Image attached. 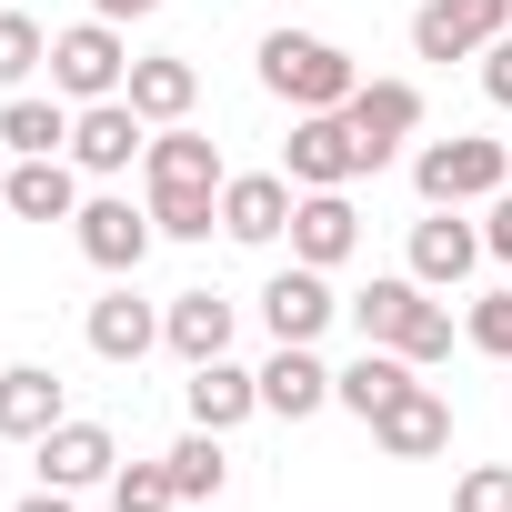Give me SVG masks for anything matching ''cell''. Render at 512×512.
Returning a JSON list of instances; mask_svg holds the SVG:
<instances>
[{
  "label": "cell",
  "mask_w": 512,
  "mask_h": 512,
  "mask_svg": "<svg viewBox=\"0 0 512 512\" xmlns=\"http://www.w3.org/2000/svg\"><path fill=\"white\" fill-rule=\"evenodd\" d=\"M221 151L191 131V121H171V131H151V151H141V201H151V221H161V241H211L221 231Z\"/></svg>",
  "instance_id": "cell-1"
},
{
  "label": "cell",
  "mask_w": 512,
  "mask_h": 512,
  "mask_svg": "<svg viewBox=\"0 0 512 512\" xmlns=\"http://www.w3.org/2000/svg\"><path fill=\"white\" fill-rule=\"evenodd\" d=\"M262 91L292 101V111H342L362 91V61L342 41H322V31H272L262 41Z\"/></svg>",
  "instance_id": "cell-2"
},
{
  "label": "cell",
  "mask_w": 512,
  "mask_h": 512,
  "mask_svg": "<svg viewBox=\"0 0 512 512\" xmlns=\"http://www.w3.org/2000/svg\"><path fill=\"white\" fill-rule=\"evenodd\" d=\"M412 191H422V211H462V201H492V191H512V151H502V141H482V131L422 141V151H412Z\"/></svg>",
  "instance_id": "cell-3"
},
{
  "label": "cell",
  "mask_w": 512,
  "mask_h": 512,
  "mask_svg": "<svg viewBox=\"0 0 512 512\" xmlns=\"http://www.w3.org/2000/svg\"><path fill=\"white\" fill-rule=\"evenodd\" d=\"M71 241H81V262H91V272L131 282V272L151 262V241H161V221H151V201H131V191H91V201L71 211Z\"/></svg>",
  "instance_id": "cell-4"
},
{
  "label": "cell",
  "mask_w": 512,
  "mask_h": 512,
  "mask_svg": "<svg viewBox=\"0 0 512 512\" xmlns=\"http://www.w3.org/2000/svg\"><path fill=\"white\" fill-rule=\"evenodd\" d=\"M121 81H131V51H121V21H71V31H51V91L81 111V101H121Z\"/></svg>",
  "instance_id": "cell-5"
},
{
  "label": "cell",
  "mask_w": 512,
  "mask_h": 512,
  "mask_svg": "<svg viewBox=\"0 0 512 512\" xmlns=\"http://www.w3.org/2000/svg\"><path fill=\"white\" fill-rule=\"evenodd\" d=\"M372 161H362V141H352V121L342 111H292V141H282V181L292 191H352Z\"/></svg>",
  "instance_id": "cell-6"
},
{
  "label": "cell",
  "mask_w": 512,
  "mask_h": 512,
  "mask_svg": "<svg viewBox=\"0 0 512 512\" xmlns=\"http://www.w3.org/2000/svg\"><path fill=\"white\" fill-rule=\"evenodd\" d=\"M512 31V0H422L412 11V61H482Z\"/></svg>",
  "instance_id": "cell-7"
},
{
  "label": "cell",
  "mask_w": 512,
  "mask_h": 512,
  "mask_svg": "<svg viewBox=\"0 0 512 512\" xmlns=\"http://www.w3.org/2000/svg\"><path fill=\"white\" fill-rule=\"evenodd\" d=\"M141 151H151V121L131 111V91H121V101H81V111H71V161H81V181H121Z\"/></svg>",
  "instance_id": "cell-8"
},
{
  "label": "cell",
  "mask_w": 512,
  "mask_h": 512,
  "mask_svg": "<svg viewBox=\"0 0 512 512\" xmlns=\"http://www.w3.org/2000/svg\"><path fill=\"white\" fill-rule=\"evenodd\" d=\"M31 452H41V482H51V492H111V472H121L111 422H81V412H61Z\"/></svg>",
  "instance_id": "cell-9"
},
{
  "label": "cell",
  "mask_w": 512,
  "mask_h": 512,
  "mask_svg": "<svg viewBox=\"0 0 512 512\" xmlns=\"http://www.w3.org/2000/svg\"><path fill=\"white\" fill-rule=\"evenodd\" d=\"M262 322H272V342H322V332L342 322V292H332V272H312V262L272 272V282H262Z\"/></svg>",
  "instance_id": "cell-10"
},
{
  "label": "cell",
  "mask_w": 512,
  "mask_h": 512,
  "mask_svg": "<svg viewBox=\"0 0 512 512\" xmlns=\"http://www.w3.org/2000/svg\"><path fill=\"white\" fill-rule=\"evenodd\" d=\"M342 121H352L362 161L382 171V161H392V151H402V141L422 131V91H412V81H362V91L342 101Z\"/></svg>",
  "instance_id": "cell-11"
},
{
  "label": "cell",
  "mask_w": 512,
  "mask_h": 512,
  "mask_svg": "<svg viewBox=\"0 0 512 512\" xmlns=\"http://www.w3.org/2000/svg\"><path fill=\"white\" fill-rule=\"evenodd\" d=\"M352 251H362V211H352V191H302V201H292V262L342 272Z\"/></svg>",
  "instance_id": "cell-12"
},
{
  "label": "cell",
  "mask_w": 512,
  "mask_h": 512,
  "mask_svg": "<svg viewBox=\"0 0 512 512\" xmlns=\"http://www.w3.org/2000/svg\"><path fill=\"white\" fill-rule=\"evenodd\" d=\"M472 262H492V251H482V231H472L462 211L412 221V282H422V292H462V282H472Z\"/></svg>",
  "instance_id": "cell-13"
},
{
  "label": "cell",
  "mask_w": 512,
  "mask_h": 512,
  "mask_svg": "<svg viewBox=\"0 0 512 512\" xmlns=\"http://www.w3.org/2000/svg\"><path fill=\"white\" fill-rule=\"evenodd\" d=\"M372 442H382L392 462H432V452H452V402H442L432 382H412L392 412H372Z\"/></svg>",
  "instance_id": "cell-14"
},
{
  "label": "cell",
  "mask_w": 512,
  "mask_h": 512,
  "mask_svg": "<svg viewBox=\"0 0 512 512\" xmlns=\"http://www.w3.org/2000/svg\"><path fill=\"white\" fill-rule=\"evenodd\" d=\"M292 201H302V191H292L282 171H231V181H221V231H231V241H282V231H292Z\"/></svg>",
  "instance_id": "cell-15"
},
{
  "label": "cell",
  "mask_w": 512,
  "mask_h": 512,
  "mask_svg": "<svg viewBox=\"0 0 512 512\" xmlns=\"http://www.w3.org/2000/svg\"><path fill=\"white\" fill-rule=\"evenodd\" d=\"M322 402H332V362H322L312 342H272V362H262V412L312 422Z\"/></svg>",
  "instance_id": "cell-16"
},
{
  "label": "cell",
  "mask_w": 512,
  "mask_h": 512,
  "mask_svg": "<svg viewBox=\"0 0 512 512\" xmlns=\"http://www.w3.org/2000/svg\"><path fill=\"white\" fill-rule=\"evenodd\" d=\"M181 402H191L201 432H241L251 412H262V372H241L231 352H221V362H191V392H181Z\"/></svg>",
  "instance_id": "cell-17"
},
{
  "label": "cell",
  "mask_w": 512,
  "mask_h": 512,
  "mask_svg": "<svg viewBox=\"0 0 512 512\" xmlns=\"http://www.w3.org/2000/svg\"><path fill=\"white\" fill-rule=\"evenodd\" d=\"M0 201H11L21 221H71V211H81V161H71V151L11 161V181H0Z\"/></svg>",
  "instance_id": "cell-18"
},
{
  "label": "cell",
  "mask_w": 512,
  "mask_h": 512,
  "mask_svg": "<svg viewBox=\"0 0 512 512\" xmlns=\"http://www.w3.org/2000/svg\"><path fill=\"white\" fill-rule=\"evenodd\" d=\"M61 412L71 402H61V372L51 362H11V372H0V442H41Z\"/></svg>",
  "instance_id": "cell-19"
},
{
  "label": "cell",
  "mask_w": 512,
  "mask_h": 512,
  "mask_svg": "<svg viewBox=\"0 0 512 512\" xmlns=\"http://www.w3.org/2000/svg\"><path fill=\"white\" fill-rule=\"evenodd\" d=\"M131 111L151 121V131H171V121H191V101H201V71L181 61V51H151V61H131Z\"/></svg>",
  "instance_id": "cell-20"
},
{
  "label": "cell",
  "mask_w": 512,
  "mask_h": 512,
  "mask_svg": "<svg viewBox=\"0 0 512 512\" xmlns=\"http://www.w3.org/2000/svg\"><path fill=\"white\" fill-rule=\"evenodd\" d=\"M81 332H91V352H101V362H141V352L161 342V312H151L131 282H111V292L91 302V322H81Z\"/></svg>",
  "instance_id": "cell-21"
},
{
  "label": "cell",
  "mask_w": 512,
  "mask_h": 512,
  "mask_svg": "<svg viewBox=\"0 0 512 512\" xmlns=\"http://www.w3.org/2000/svg\"><path fill=\"white\" fill-rule=\"evenodd\" d=\"M231 322H241V312H231L221 292H171V302H161V342H171L181 362H221V352H231Z\"/></svg>",
  "instance_id": "cell-22"
},
{
  "label": "cell",
  "mask_w": 512,
  "mask_h": 512,
  "mask_svg": "<svg viewBox=\"0 0 512 512\" xmlns=\"http://www.w3.org/2000/svg\"><path fill=\"white\" fill-rule=\"evenodd\" d=\"M412 382H422V372H412V362H402L392 342H362V362H342V372H332V402L372 422V412H392V402H402Z\"/></svg>",
  "instance_id": "cell-23"
},
{
  "label": "cell",
  "mask_w": 512,
  "mask_h": 512,
  "mask_svg": "<svg viewBox=\"0 0 512 512\" xmlns=\"http://www.w3.org/2000/svg\"><path fill=\"white\" fill-rule=\"evenodd\" d=\"M0 151H11V161L71 151V111H61V91H51V101H41V91H11V101H0Z\"/></svg>",
  "instance_id": "cell-24"
},
{
  "label": "cell",
  "mask_w": 512,
  "mask_h": 512,
  "mask_svg": "<svg viewBox=\"0 0 512 512\" xmlns=\"http://www.w3.org/2000/svg\"><path fill=\"white\" fill-rule=\"evenodd\" d=\"M161 462H171L181 502H221V482H231V452H221V432H201V422H191V432H181Z\"/></svg>",
  "instance_id": "cell-25"
},
{
  "label": "cell",
  "mask_w": 512,
  "mask_h": 512,
  "mask_svg": "<svg viewBox=\"0 0 512 512\" xmlns=\"http://www.w3.org/2000/svg\"><path fill=\"white\" fill-rule=\"evenodd\" d=\"M392 352L422 372V362H452V302L442 292H412V312L392 322Z\"/></svg>",
  "instance_id": "cell-26"
},
{
  "label": "cell",
  "mask_w": 512,
  "mask_h": 512,
  "mask_svg": "<svg viewBox=\"0 0 512 512\" xmlns=\"http://www.w3.org/2000/svg\"><path fill=\"white\" fill-rule=\"evenodd\" d=\"M31 71H51V31L31 11H0V91H21Z\"/></svg>",
  "instance_id": "cell-27"
},
{
  "label": "cell",
  "mask_w": 512,
  "mask_h": 512,
  "mask_svg": "<svg viewBox=\"0 0 512 512\" xmlns=\"http://www.w3.org/2000/svg\"><path fill=\"white\" fill-rule=\"evenodd\" d=\"M111 512H181L171 462H121V472H111Z\"/></svg>",
  "instance_id": "cell-28"
},
{
  "label": "cell",
  "mask_w": 512,
  "mask_h": 512,
  "mask_svg": "<svg viewBox=\"0 0 512 512\" xmlns=\"http://www.w3.org/2000/svg\"><path fill=\"white\" fill-rule=\"evenodd\" d=\"M412 292H422V282H412V272H392V282H372V292H352L342 312L362 322V342H392V322L412 312Z\"/></svg>",
  "instance_id": "cell-29"
},
{
  "label": "cell",
  "mask_w": 512,
  "mask_h": 512,
  "mask_svg": "<svg viewBox=\"0 0 512 512\" xmlns=\"http://www.w3.org/2000/svg\"><path fill=\"white\" fill-rule=\"evenodd\" d=\"M462 342H472V352H492V362H512V282H502V292H482V302L462 312Z\"/></svg>",
  "instance_id": "cell-30"
},
{
  "label": "cell",
  "mask_w": 512,
  "mask_h": 512,
  "mask_svg": "<svg viewBox=\"0 0 512 512\" xmlns=\"http://www.w3.org/2000/svg\"><path fill=\"white\" fill-rule=\"evenodd\" d=\"M452 512H512V462H482V472H462Z\"/></svg>",
  "instance_id": "cell-31"
},
{
  "label": "cell",
  "mask_w": 512,
  "mask_h": 512,
  "mask_svg": "<svg viewBox=\"0 0 512 512\" xmlns=\"http://www.w3.org/2000/svg\"><path fill=\"white\" fill-rule=\"evenodd\" d=\"M482 251L512 272V191H492V201H482Z\"/></svg>",
  "instance_id": "cell-32"
},
{
  "label": "cell",
  "mask_w": 512,
  "mask_h": 512,
  "mask_svg": "<svg viewBox=\"0 0 512 512\" xmlns=\"http://www.w3.org/2000/svg\"><path fill=\"white\" fill-rule=\"evenodd\" d=\"M482 101H492V111H512V31L482 51Z\"/></svg>",
  "instance_id": "cell-33"
},
{
  "label": "cell",
  "mask_w": 512,
  "mask_h": 512,
  "mask_svg": "<svg viewBox=\"0 0 512 512\" xmlns=\"http://www.w3.org/2000/svg\"><path fill=\"white\" fill-rule=\"evenodd\" d=\"M91 11H101V21H151L161 0H91Z\"/></svg>",
  "instance_id": "cell-34"
},
{
  "label": "cell",
  "mask_w": 512,
  "mask_h": 512,
  "mask_svg": "<svg viewBox=\"0 0 512 512\" xmlns=\"http://www.w3.org/2000/svg\"><path fill=\"white\" fill-rule=\"evenodd\" d=\"M21 512H81V502H71V492H51V482H41V492H31V502H21Z\"/></svg>",
  "instance_id": "cell-35"
},
{
  "label": "cell",
  "mask_w": 512,
  "mask_h": 512,
  "mask_svg": "<svg viewBox=\"0 0 512 512\" xmlns=\"http://www.w3.org/2000/svg\"><path fill=\"white\" fill-rule=\"evenodd\" d=\"M0 11H11V0H0Z\"/></svg>",
  "instance_id": "cell-36"
}]
</instances>
